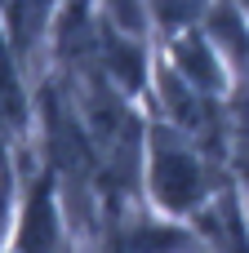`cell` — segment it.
I'll list each match as a JSON object with an SVG mask.
<instances>
[{
	"label": "cell",
	"instance_id": "obj_1",
	"mask_svg": "<svg viewBox=\"0 0 249 253\" xmlns=\"http://www.w3.org/2000/svg\"><path fill=\"white\" fill-rule=\"evenodd\" d=\"M156 191H160L165 205L187 209L200 196V169L192 165V156H183L174 147H160V156H156Z\"/></svg>",
	"mask_w": 249,
	"mask_h": 253
},
{
	"label": "cell",
	"instance_id": "obj_4",
	"mask_svg": "<svg viewBox=\"0 0 249 253\" xmlns=\"http://www.w3.org/2000/svg\"><path fill=\"white\" fill-rule=\"evenodd\" d=\"M107 53H111V67L120 71V80L138 84V76H143V67H138V53H134V49H125L116 36H107Z\"/></svg>",
	"mask_w": 249,
	"mask_h": 253
},
{
	"label": "cell",
	"instance_id": "obj_5",
	"mask_svg": "<svg viewBox=\"0 0 249 253\" xmlns=\"http://www.w3.org/2000/svg\"><path fill=\"white\" fill-rule=\"evenodd\" d=\"M200 0H160V13L165 18H183V13H192Z\"/></svg>",
	"mask_w": 249,
	"mask_h": 253
},
{
	"label": "cell",
	"instance_id": "obj_2",
	"mask_svg": "<svg viewBox=\"0 0 249 253\" xmlns=\"http://www.w3.org/2000/svg\"><path fill=\"white\" fill-rule=\"evenodd\" d=\"M49 245H53V222H49V205H45V196H36V200H31V213H27V222H22V249L45 253Z\"/></svg>",
	"mask_w": 249,
	"mask_h": 253
},
{
	"label": "cell",
	"instance_id": "obj_3",
	"mask_svg": "<svg viewBox=\"0 0 249 253\" xmlns=\"http://www.w3.org/2000/svg\"><path fill=\"white\" fill-rule=\"evenodd\" d=\"M178 58H183V71L196 80V84H205V89H218V71H214V62H209V53L192 40V44H183L178 49Z\"/></svg>",
	"mask_w": 249,
	"mask_h": 253
}]
</instances>
